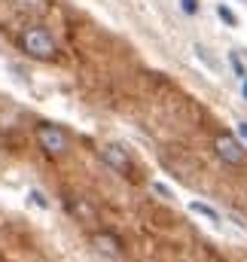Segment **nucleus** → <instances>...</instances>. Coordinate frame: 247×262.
<instances>
[{
    "mask_svg": "<svg viewBox=\"0 0 247 262\" xmlns=\"http://www.w3.org/2000/svg\"><path fill=\"white\" fill-rule=\"evenodd\" d=\"M229 64H232V70H235V76H241V79L247 76V73H244V64H241V58H238L235 52H229Z\"/></svg>",
    "mask_w": 247,
    "mask_h": 262,
    "instance_id": "obj_8",
    "label": "nucleus"
},
{
    "mask_svg": "<svg viewBox=\"0 0 247 262\" xmlns=\"http://www.w3.org/2000/svg\"><path fill=\"white\" fill-rule=\"evenodd\" d=\"M217 12H220V18H223V21H226V25H232V28H235V25H238V18H235V12H232V9H229V6H217Z\"/></svg>",
    "mask_w": 247,
    "mask_h": 262,
    "instance_id": "obj_7",
    "label": "nucleus"
},
{
    "mask_svg": "<svg viewBox=\"0 0 247 262\" xmlns=\"http://www.w3.org/2000/svg\"><path fill=\"white\" fill-rule=\"evenodd\" d=\"M92 244L98 247V253H104V256H110V259H119V256H122V244H119L116 235L95 232V235H92Z\"/></svg>",
    "mask_w": 247,
    "mask_h": 262,
    "instance_id": "obj_5",
    "label": "nucleus"
},
{
    "mask_svg": "<svg viewBox=\"0 0 247 262\" xmlns=\"http://www.w3.org/2000/svg\"><path fill=\"white\" fill-rule=\"evenodd\" d=\"M189 210H192V213H198V216H204V220H211V223H220V213H217L214 207L201 204V201H192V204H189Z\"/></svg>",
    "mask_w": 247,
    "mask_h": 262,
    "instance_id": "obj_6",
    "label": "nucleus"
},
{
    "mask_svg": "<svg viewBox=\"0 0 247 262\" xmlns=\"http://www.w3.org/2000/svg\"><path fill=\"white\" fill-rule=\"evenodd\" d=\"M101 162L110 168V171H116V174H122V177H131V159H128V152H125L122 146H104L101 149Z\"/></svg>",
    "mask_w": 247,
    "mask_h": 262,
    "instance_id": "obj_4",
    "label": "nucleus"
},
{
    "mask_svg": "<svg viewBox=\"0 0 247 262\" xmlns=\"http://www.w3.org/2000/svg\"><path fill=\"white\" fill-rule=\"evenodd\" d=\"M153 189H156V192H159V195L171 198V189H168V186H162V183H156V186H153Z\"/></svg>",
    "mask_w": 247,
    "mask_h": 262,
    "instance_id": "obj_10",
    "label": "nucleus"
},
{
    "mask_svg": "<svg viewBox=\"0 0 247 262\" xmlns=\"http://www.w3.org/2000/svg\"><path fill=\"white\" fill-rule=\"evenodd\" d=\"M18 46H22V52H25L28 58H37V61H52V58L58 55L55 37H52L46 28H40V25L25 28V31L18 34Z\"/></svg>",
    "mask_w": 247,
    "mask_h": 262,
    "instance_id": "obj_1",
    "label": "nucleus"
},
{
    "mask_svg": "<svg viewBox=\"0 0 247 262\" xmlns=\"http://www.w3.org/2000/svg\"><path fill=\"white\" fill-rule=\"evenodd\" d=\"M214 149H217V156H220L226 165H232V168H241V165L247 162L244 146H241V143H238L232 134H226V131L214 137Z\"/></svg>",
    "mask_w": 247,
    "mask_h": 262,
    "instance_id": "obj_2",
    "label": "nucleus"
},
{
    "mask_svg": "<svg viewBox=\"0 0 247 262\" xmlns=\"http://www.w3.org/2000/svg\"><path fill=\"white\" fill-rule=\"evenodd\" d=\"M241 95H244V101H247V76L241 79Z\"/></svg>",
    "mask_w": 247,
    "mask_h": 262,
    "instance_id": "obj_12",
    "label": "nucleus"
},
{
    "mask_svg": "<svg viewBox=\"0 0 247 262\" xmlns=\"http://www.w3.org/2000/svg\"><path fill=\"white\" fill-rule=\"evenodd\" d=\"M180 6H183L186 15H195L198 12V0H180Z\"/></svg>",
    "mask_w": 247,
    "mask_h": 262,
    "instance_id": "obj_9",
    "label": "nucleus"
},
{
    "mask_svg": "<svg viewBox=\"0 0 247 262\" xmlns=\"http://www.w3.org/2000/svg\"><path fill=\"white\" fill-rule=\"evenodd\" d=\"M37 143L46 156H64L67 152V134L58 125H40L37 128Z\"/></svg>",
    "mask_w": 247,
    "mask_h": 262,
    "instance_id": "obj_3",
    "label": "nucleus"
},
{
    "mask_svg": "<svg viewBox=\"0 0 247 262\" xmlns=\"http://www.w3.org/2000/svg\"><path fill=\"white\" fill-rule=\"evenodd\" d=\"M238 134H241V137H247V122H238Z\"/></svg>",
    "mask_w": 247,
    "mask_h": 262,
    "instance_id": "obj_11",
    "label": "nucleus"
}]
</instances>
